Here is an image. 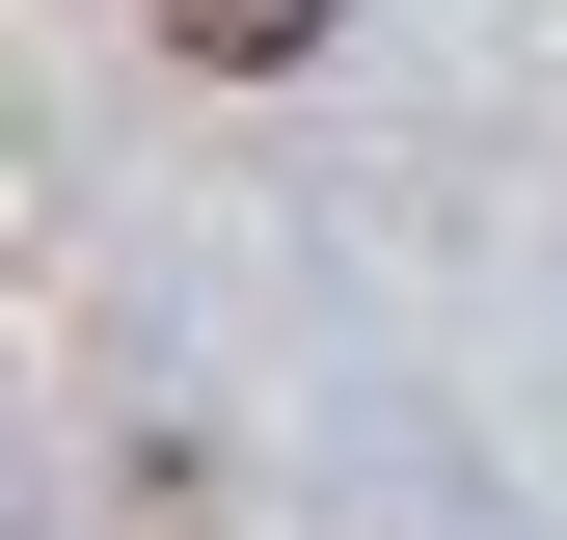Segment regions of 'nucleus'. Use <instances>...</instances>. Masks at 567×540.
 <instances>
[{
	"mask_svg": "<svg viewBox=\"0 0 567 540\" xmlns=\"http://www.w3.org/2000/svg\"><path fill=\"white\" fill-rule=\"evenodd\" d=\"M163 54H217V82H298V54H324V0H163Z\"/></svg>",
	"mask_w": 567,
	"mask_h": 540,
	"instance_id": "nucleus-1",
	"label": "nucleus"
}]
</instances>
